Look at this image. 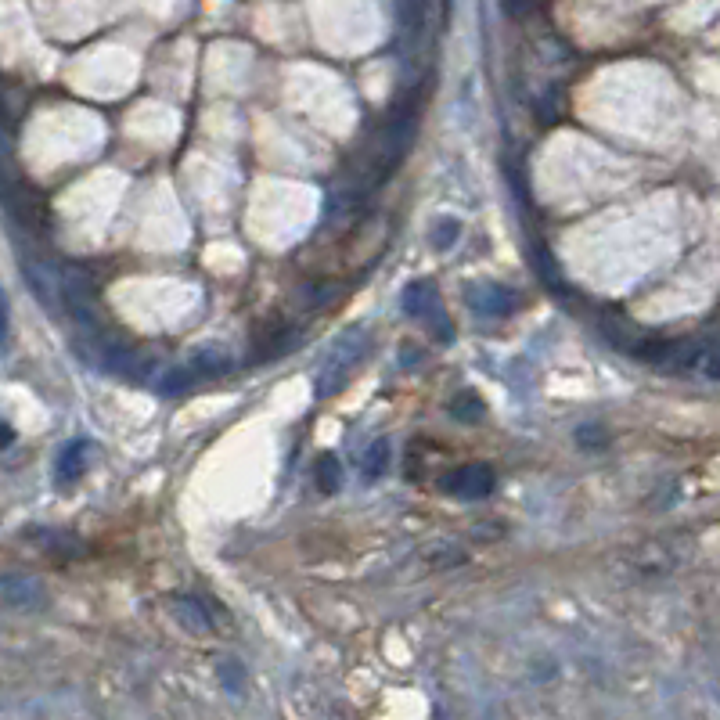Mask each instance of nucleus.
Wrapping results in <instances>:
<instances>
[{"instance_id":"nucleus-15","label":"nucleus","mask_w":720,"mask_h":720,"mask_svg":"<svg viewBox=\"0 0 720 720\" xmlns=\"http://www.w3.org/2000/svg\"><path fill=\"white\" fill-rule=\"evenodd\" d=\"M533 267H537V274H540V281L544 285H551L558 292V296H569L566 292V281H562V274L555 270V263H551V256H548V249H540V245H533Z\"/></svg>"},{"instance_id":"nucleus-19","label":"nucleus","mask_w":720,"mask_h":720,"mask_svg":"<svg viewBox=\"0 0 720 720\" xmlns=\"http://www.w3.org/2000/svg\"><path fill=\"white\" fill-rule=\"evenodd\" d=\"M335 292H332V285H306L303 288V303L306 306H321L324 299H332Z\"/></svg>"},{"instance_id":"nucleus-12","label":"nucleus","mask_w":720,"mask_h":720,"mask_svg":"<svg viewBox=\"0 0 720 720\" xmlns=\"http://www.w3.org/2000/svg\"><path fill=\"white\" fill-rule=\"evenodd\" d=\"M314 483L321 494H339L342 486V465L335 454H321V461L314 465Z\"/></svg>"},{"instance_id":"nucleus-1","label":"nucleus","mask_w":720,"mask_h":720,"mask_svg":"<svg viewBox=\"0 0 720 720\" xmlns=\"http://www.w3.org/2000/svg\"><path fill=\"white\" fill-rule=\"evenodd\" d=\"M371 339L364 328H353V332H346L339 342H335L332 357H328V364L321 368V382H317V396H332L335 389L350 378V371L357 368L360 360H364V353H368Z\"/></svg>"},{"instance_id":"nucleus-16","label":"nucleus","mask_w":720,"mask_h":720,"mask_svg":"<svg viewBox=\"0 0 720 720\" xmlns=\"http://www.w3.org/2000/svg\"><path fill=\"white\" fill-rule=\"evenodd\" d=\"M461 238V224L454 220V216H440L436 220V227H432V249H440V252H447L450 245L458 242Z\"/></svg>"},{"instance_id":"nucleus-13","label":"nucleus","mask_w":720,"mask_h":720,"mask_svg":"<svg viewBox=\"0 0 720 720\" xmlns=\"http://www.w3.org/2000/svg\"><path fill=\"white\" fill-rule=\"evenodd\" d=\"M389 454H393V447H389V440H375L368 450H364V458H360V472H364V479H378L382 472L389 468Z\"/></svg>"},{"instance_id":"nucleus-3","label":"nucleus","mask_w":720,"mask_h":720,"mask_svg":"<svg viewBox=\"0 0 720 720\" xmlns=\"http://www.w3.org/2000/svg\"><path fill=\"white\" fill-rule=\"evenodd\" d=\"M436 486H440L447 497H458V501H483V497L494 494L497 476L490 465L472 461V465H461V468H454V472H447V476H440Z\"/></svg>"},{"instance_id":"nucleus-4","label":"nucleus","mask_w":720,"mask_h":720,"mask_svg":"<svg viewBox=\"0 0 720 720\" xmlns=\"http://www.w3.org/2000/svg\"><path fill=\"white\" fill-rule=\"evenodd\" d=\"M465 303L472 314L479 317H508L515 310V296L512 288L494 285V281H479V285H468Z\"/></svg>"},{"instance_id":"nucleus-18","label":"nucleus","mask_w":720,"mask_h":720,"mask_svg":"<svg viewBox=\"0 0 720 720\" xmlns=\"http://www.w3.org/2000/svg\"><path fill=\"white\" fill-rule=\"evenodd\" d=\"M576 443L584 450H602L605 443H609V436H605V429L602 425H594V422H584L580 429H576Z\"/></svg>"},{"instance_id":"nucleus-6","label":"nucleus","mask_w":720,"mask_h":720,"mask_svg":"<svg viewBox=\"0 0 720 720\" xmlns=\"http://www.w3.org/2000/svg\"><path fill=\"white\" fill-rule=\"evenodd\" d=\"M4 602H8V609H40V605L47 602L44 587L36 584L33 576H18V573H8L4 576Z\"/></svg>"},{"instance_id":"nucleus-20","label":"nucleus","mask_w":720,"mask_h":720,"mask_svg":"<svg viewBox=\"0 0 720 720\" xmlns=\"http://www.w3.org/2000/svg\"><path fill=\"white\" fill-rule=\"evenodd\" d=\"M702 371H706V375L717 378V382H720V350H713V357L706 360V364H702Z\"/></svg>"},{"instance_id":"nucleus-21","label":"nucleus","mask_w":720,"mask_h":720,"mask_svg":"<svg viewBox=\"0 0 720 720\" xmlns=\"http://www.w3.org/2000/svg\"><path fill=\"white\" fill-rule=\"evenodd\" d=\"M11 443H15V429L4 422V450H11Z\"/></svg>"},{"instance_id":"nucleus-10","label":"nucleus","mask_w":720,"mask_h":720,"mask_svg":"<svg viewBox=\"0 0 720 720\" xmlns=\"http://www.w3.org/2000/svg\"><path fill=\"white\" fill-rule=\"evenodd\" d=\"M198 371L191 368V364H184V368H170V371H159V382H155V389H159L162 396H177V393H188L191 386L198 382Z\"/></svg>"},{"instance_id":"nucleus-8","label":"nucleus","mask_w":720,"mask_h":720,"mask_svg":"<svg viewBox=\"0 0 720 720\" xmlns=\"http://www.w3.org/2000/svg\"><path fill=\"white\" fill-rule=\"evenodd\" d=\"M188 364L202 378H216V375H227V371H234V357L227 353V346H216V342H209V346H198V350L191 353Z\"/></svg>"},{"instance_id":"nucleus-14","label":"nucleus","mask_w":720,"mask_h":720,"mask_svg":"<svg viewBox=\"0 0 720 720\" xmlns=\"http://www.w3.org/2000/svg\"><path fill=\"white\" fill-rule=\"evenodd\" d=\"M450 414H454L458 422L476 425V422H483V418H486V407H483V400H479L476 393H458V396H454V404H450Z\"/></svg>"},{"instance_id":"nucleus-2","label":"nucleus","mask_w":720,"mask_h":720,"mask_svg":"<svg viewBox=\"0 0 720 720\" xmlns=\"http://www.w3.org/2000/svg\"><path fill=\"white\" fill-rule=\"evenodd\" d=\"M400 310L407 317H418V321L432 324L436 328V339L447 342L450 339V324H447V310L440 306V296H436V285L432 281H411L400 296Z\"/></svg>"},{"instance_id":"nucleus-5","label":"nucleus","mask_w":720,"mask_h":720,"mask_svg":"<svg viewBox=\"0 0 720 720\" xmlns=\"http://www.w3.org/2000/svg\"><path fill=\"white\" fill-rule=\"evenodd\" d=\"M94 443L90 440H72L65 443L62 450H58V458H54V486H62V490H69L76 479H83V472H87V454H94Z\"/></svg>"},{"instance_id":"nucleus-7","label":"nucleus","mask_w":720,"mask_h":720,"mask_svg":"<svg viewBox=\"0 0 720 720\" xmlns=\"http://www.w3.org/2000/svg\"><path fill=\"white\" fill-rule=\"evenodd\" d=\"M296 342H299L296 328H292V324H281L278 332H267L252 342V360L263 364V360H274V357H281V353H292L296 350Z\"/></svg>"},{"instance_id":"nucleus-9","label":"nucleus","mask_w":720,"mask_h":720,"mask_svg":"<svg viewBox=\"0 0 720 720\" xmlns=\"http://www.w3.org/2000/svg\"><path fill=\"white\" fill-rule=\"evenodd\" d=\"M173 620L180 627L188 630V634H209L213 630V620H209V609L198 598H188V594H180L173 598Z\"/></svg>"},{"instance_id":"nucleus-17","label":"nucleus","mask_w":720,"mask_h":720,"mask_svg":"<svg viewBox=\"0 0 720 720\" xmlns=\"http://www.w3.org/2000/svg\"><path fill=\"white\" fill-rule=\"evenodd\" d=\"M220 681L231 695H242L245 688V666L238 659H220Z\"/></svg>"},{"instance_id":"nucleus-11","label":"nucleus","mask_w":720,"mask_h":720,"mask_svg":"<svg viewBox=\"0 0 720 720\" xmlns=\"http://www.w3.org/2000/svg\"><path fill=\"white\" fill-rule=\"evenodd\" d=\"M29 540H36L44 551H65V555H83V544L76 537H69V533H58V530H29L26 533Z\"/></svg>"}]
</instances>
